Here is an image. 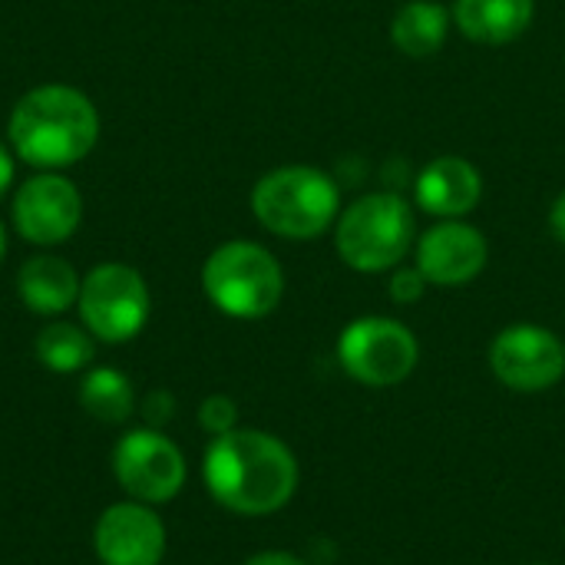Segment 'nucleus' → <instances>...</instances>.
Segmentation results:
<instances>
[{
  "label": "nucleus",
  "instance_id": "f257e3e1",
  "mask_svg": "<svg viewBox=\"0 0 565 565\" xmlns=\"http://www.w3.org/2000/svg\"><path fill=\"white\" fill-rule=\"evenodd\" d=\"M298 460L285 440L268 430L235 427L212 437L202 480L212 500L235 516H271L291 503L298 490Z\"/></svg>",
  "mask_w": 565,
  "mask_h": 565
},
{
  "label": "nucleus",
  "instance_id": "f03ea898",
  "mask_svg": "<svg viewBox=\"0 0 565 565\" xmlns=\"http://www.w3.org/2000/svg\"><path fill=\"white\" fill-rule=\"evenodd\" d=\"M7 136L13 156L40 172H60L86 159L99 139V113L86 93L50 83L17 99Z\"/></svg>",
  "mask_w": 565,
  "mask_h": 565
},
{
  "label": "nucleus",
  "instance_id": "7ed1b4c3",
  "mask_svg": "<svg viewBox=\"0 0 565 565\" xmlns=\"http://www.w3.org/2000/svg\"><path fill=\"white\" fill-rule=\"evenodd\" d=\"M252 212L278 238L311 242L341 215L338 182L315 166H281L252 189Z\"/></svg>",
  "mask_w": 565,
  "mask_h": 565
},
{
  "label": "nucleus",
  "instance_id": "20e7f679",
  "mask_svg": "<svg viewBox=\"0 0 565 565\" xmlns=\"http://www.w3.org/2000/svg\"><path fill=\"white\" fill-rule=\"evenodd\" d=\"M334 245L354 271H394L414 248V212L407 199L397 192L361 195L338 215Z\"/></svg>",
  "mask_w": 565,
  "mask_h": 565
},
{
  "label": "nucleus",
  "instance_id": "39448f33",
  "mask_svg": "<svg viewBox=\"0 0 565 565\" xmlns=\"http://www.w3.org/2000/svg\"><path fill=\"white\" fill-rule=\"evenodd\" d=\"M205 298L228 318H268L285 295V271L278 258L255 242H225L202 265Z\"/></svg>",
  "mask_w": 565,
  "mask_h": 565
},
{
  "label": "nucleus",
  "instance_id": "423d86ee",
  "mask_svg": "<svg viewBox=\"0 0 565 565\" xmlns=\"http://www.w3.org/2000/svg\"><path fill=\"white\" fill-rule=\"evenodd\" d=\"M79 321L83 328L103 344H126L132 341L152 311L146 278L122 262L96 265L79 285Z\"/></svg>",
  "mask_w": 565,
  "mask_h": 565
},
{
  "label": "nucleus",
  "instance_id": "0eeeda50",
  "mask_svg": "<svg viewBox=\"0 0 565 565\" xmlns=\"http://www.w3.org/2000/svg\"><path fill=\"white\" fill-rule=\"evenodd\" d=\"M338 361L364 387H397L414 374L420 344L394 318H358L338 338Z\"/></svg>",
  "mask_w": 565,
  "mask_h": 565
},
{
  "label": "nucleus",
  "instance_id": "6e6552de",
  "mask_svg": "<svg viewBox=\"0 0 565 565\" xmlns=\"http://www.w3.org/2000/svg\"><path fill=\"white\" fill-rule=\"evenodd\" d=\"M182 450L156 427H139L119 437L113 450V477L129 500L146 507H162L175 500L185 487Z\"/></svg>",
  "mask_w": 565,
  "mask_h": 565
},
{
  "label": "nucleus",
  "instance_id": "1a4fd4ad",
  "mask_svg": "<svg viewBox=\"0 0 565 565\" xmlns=\"http://www.w3.org/2000/svg\"><path fill=\"white\" fill-rule=\"evenodd\" d=\"M497 381L520 394H540L565 377V344L540 324H510L490 344Z\"/></svg>",
  "mask_w": 565,
  "mask_h": 565
},
{
  "label": "nucleus",
  "instance_id": "9d476101",
  "mask_svg": "<svg viewBox=\"0 0 565 565\" xmlns=\"http://www.w3.org/2000/svg\"><path fill=\"white\" fill-rule=\"evenodd\" d=\"M13 228L30 245H63L83 218L79 189L60 172H40L13 192Z\"/></svg>",
  "mask_w": 565,
  "mask_h": 565
},
{
  "label": "nucleus",
  "instance_id": "9b49d317",
  "mask_svg": "<svg viewBox=\"0 0 565 565\" xmlns=\"http://www.w3.org/2000/svg\"><path fill=\"white\" fill-rule=\"evenodd\" d=\"M93 550L103 565H159L166 556V526L152 507L122 500L99 513Z\"/></svg>",
  "mask_w": 565,
  "mask_h": 565
},
{
  "label": "nucleus",
  "instance_id": "f8f14e48",
  "mask_svg": "<svg viewBox=\"0 0 565 565\" xmlns=\"http://www.w3.org/2000/svg\"><path fill=\"white\" fill-rule=\"evenodd\" d=\"M490 262V245L483 232L463 218H440L417 242V268L430 285L460 288L470 285Z\"/></svg>",
  "mask_w": 565,
  "mask_h": 565
},
{
  "label": "nucleus",
  "instance_id": "ddd939ff",
  "mask_svg": "<svg viewBox=\"0 0 565 565\" xmlns=\"http://www.w3.org/2000/svg\"><path fill=\"white\" fill-rule=\"evenodd\" d=\"M414 199L434 218H463L483 199L480 169L463 156H440L420 169Z\"/></svg>",
  "mask_w": 565,
  "mask_h": 565
},
{
  "label": "nucleus",
  "instance_id": "4468645a",
  "mask_svg": "<svg viewBox=\"0 0 565 565\" xmlns=\"http://www.w3.org/2000/svg\"><path fill=\"white\" fill-rule=\"evenodd\" d=\"M79 285H83V278L60 255H36V258L23 262L20 275H17L20 301L33 315H43V318H56V315L70 311L79 301Z\"/></svg>",
  "mask_w": 565,
  "mask_h": 565
},
{
  "label": "nucleus",
  "instance_id": "2eb2a0df",
  "mask_svg": "<svg viewBox=\"0 0 565 565\" xmlns=\"http://www.w3.org/2000/svg\"><path fill=\"white\" fill-rule=\"evenodd\" d=\"M450 13L454 26L473 43L503 46L530 30L536 0H457Z\"/></svg>",
  "mask_w": 565,
  "mask_h": 565
},
{
  "label": "nucleus",
  "instance_id": "dca6fc26",
  "mask_svg": "<svg viewBox=\"0 0 565 565\" xmlns=\"http://www.w3.org/2000/svg\"><path fill=\"white\" fill-rule=\"evenodd\" d=\"M450 26H454V13L447 7H440L434 0H411L394 13L391 40L404 56L427 60V56L440 53Z\"/></svg>",
  "mask_w": 565,
  "mask_h": 565
},
{
  "label": "nucleus",
  "instance_id": "f3484780",
  "mask_svg": "<svg viewBox=\"0 0 565 565\" xmlns=\"http://www.w3.org/2000/svg\"><path fill=\"white\" fill-rule=\"evenodd\" d=\"M36 361L53 371V374H76L83 367L93 364L96 358V338L73 321H50L46 328H40L36 341H33Z\"/></svg>",
  "mask_w": 565,
  "mask_h": 565
},
{
  "label": "nucleus",
  "instance_id": "a211bd4d",
  "mask_svg": "<svg viewBox=\"0 0 565 565\" xmlns=\"http://www.w3.org/2000/svg\"><path fill=\"white\" fill-rule=\"evenodd\" d=\"M79 404L93 420L116 427V424H126L132 417L136 394H132V384L122 371L93 367L79 384Z\"/></svg>",
  "mask_w": 565,
  "mask_h": 565
},
{
  "label": "nucleus",
  "instance_id": "6ab92c4d",
  "mask_svg": "<svg viewBox=\"0 0 565 565\" xmlns=\"http://www.w3.org/2000/svg\"><path fill=\"white\" fill-rule=\"evenodd\" d=\"M199 427L212 437H225L238 427V404L225 394H212L199 404Z\"/></svg>",
  "mask_w": 565,
  "mask_h": 565
},
{
  "label": "nucleus",
  "instance_id": "aec40b11",
  "mask_svg": "<svg viewBox=\"0 0 565 565\" xmlns=\"http://www.w3.org/2000/svg\"><path fill=\"white\" fill-rule=\"evenodd\" d=\"M427 278L417 265H397L391 275V298L397 305H417L427 295Z\"/></svg>",
  "mask_w": 565,
  "mask_h": 565
},
{
  "label": "nucleus",
  "instance_id": "412c9836",
  "mask_svg": "<svg viewBox=\"0 0 565 565\" xmlns=\"http://www.w3.org/2000/svg\"><path fill=\"white\" fill-rule=\"evenodd\" d=\"M172 414H175V397L169 391H149L146 394V401H142V420H146V427L162 430L172 420Z\"/></svg>",
  "mask_w": 565,
  "mask_h": 565
},
{
  "label": "nucleus",
  "instance_id": "4be33fe9",
  "mask_svg": "<svg viewBox=\"0 0 565 565\" xmlns=\"http://www.w3.org/2000/svg\"><path fill=\"white\" fill-rule=\"evenodd\" d=\"M242 565H308L301 556L295 553H281V550H268V553H255L252 559H245Z\"/></svg>",
  "mask_w": 565,
  "mask_h": 565
},
{
  "label": "nucleus",
  "instance_id": "5701e85b",
  "mask_svg": "<svg viewBox=\"0 0 565 565\" xmlns=\"http://www.w3.org/2000/svg\"><path fill=\"white\" fill-rule=\"evenodd\" d=\"M13 175H17L13 156H10V149H7V146H0V199L10 192V185H13Z\"/></svg>",
  "mask_w": 565,
  "mask_h": 565
},
{
  "label": "nucleus",
  "instance_id": "b1692460",
  "mask_svg": "<svg viewBox=\"0 0 565 565\" xmlns=\"http://www.w3.org/2000/svg\"><path fill=\"white\" fill-rule=\"evenodd\" d=\"M550 228H553V235L565 245V192L553 202V209H550Z\"/></svg>",
  "mask_w": 565,
  "mask_h": 565
},
{
  "label": "nucleus",
  "instance_id": "393cba45",
  "mask_svg": "<svg viewBox=\"0 0 565 565\" xmlns=\"http://www.w3.org/2000/svg\"><path fill=\"white\" fill-rule=\"evenodd\" d=\"M3 255H7V228L0 222V262H3Z\"/></svg>",
  "mask_w": 565,
  "mask_h": 565
},
{
  "label": "nucleus",
  "instance_id": "a878e982",
  "mask_svg": "<svg viewBox=\"0 0 565 565\" xmlns=\"http://www.w3.org/2000/svg\"><path fill=\"white\" fill-rule=\"evenodd\" d=\"M530 565H546V563H530Z\"/></svg>",
  "mask_w": 565,
  "mask_h": 565
}]
</instances>
